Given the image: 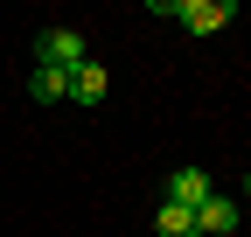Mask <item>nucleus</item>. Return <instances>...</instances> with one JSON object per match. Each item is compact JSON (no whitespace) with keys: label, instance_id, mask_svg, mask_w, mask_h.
<instances>
[{"label":"nucleus","instance_id":"nucleus-6","mask_svg":"<svg viewBox=\"0 0 251 237\" xmlns=\"http://www.w3.org/2000/svg\"><path fill=\"white\" fill-rule=\"evenodd\" d=\"M28 98H35V105H63V98H70V70L35 63V77H28Z\"/></svg>","mask_w":251,"mask_h":237},{"label":"nucleus","instance_id":"nucleus-8","mask_svg":"<svg viewBox=\"0 0 251 237\" xmlns=\"http://www.w3.org/2000/svg\"><path fill=\"white\" fill-rule=\"evenodd\" d=\"M244 195H251V174H244Z\"/></svg>","mask_w":251,"mask_h":237},{"label":"nucleus","instance_id":"nucleus-4","mask_svg":"<svg viewBox=\"0 0 251 237\" xmlns=\"http://www.w3.org/2000/svg\"><path fill=\"white\" fill-rule=\"evenodd\" d=\"M161 202H181V210L209 202V174H202V167H175V174H168V195H161Z\"/></svg>","mask_w":251,"mask_h":237},{"label":"nucleus","instance_id":"nucleus-1","mask_svg":"<svg viewBox=\"0 0 251 237\" xmlns=\"http://www.w3.org/2000/svg\"><path fill=\"white\" fill-rule=\"evenodd\" d=\"M168 21H181L188 35H216V28H230V21H237V0H175Z\"/></svg>","mask_w":251,"mask_h":237},{"label":"nucleus","instance_id":"nucleus-7","mask_svg":"<svg viewBox=\"0 0 251 237\" xmlns=\"http://www.w3.org/2000/svg\"><path fill=\"white\" fill-rule=\"evenodd\" d=\"M153 223H161V237H196V210H181V202H161Z\"/></svg>","mask_w":251,"mask_h":237},{"label":"nucleus","instance_id":"nucleus-3","mask_svg":"<svg viewBox=\"0 0 251 237\" xmlns=\"http://www.w3.org/2000/svg\"><path fill=\"white\" fill-rule=\"evenodd\" d=\"M237 202L230 195H209V202H196V237H237Z\"/></svg>","mask_w":251,"mask_h":237},{"label":"nucleus","instance_id":"nucleus-2","mask_svg":"<svg viewBox=\"0 0 251 237\" xmlns=\"http://www.w3.org/2000/svg\"><path fill=\"white\" fill-rule=\"evenodd\" d=\"M35 63H49V70H84V63H91V49H84L77 28H49V35L35 42Z\"/></svg>","mask_w":251,"mask_h":237},{"label":"nucleus","instance_id":"nucleus-5","mask_svg":"<svg viewBox=\"0 0 251 237\" xmlns=\"http://www.w3.org/2000/svg\"><path fill=\"white\" fill-rule=\"evenodd\" d=\"M105 91H112V77L98 70V56L84 70H70V105H105Z\"/></svg>","mask_w":251,"mask_h":237}]
</instances>
